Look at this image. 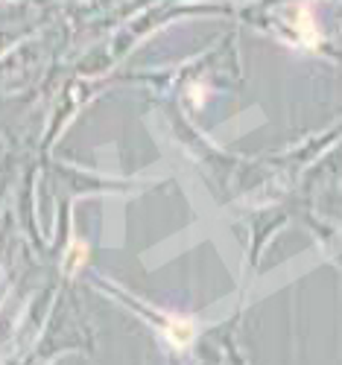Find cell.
<instances>
[{"instance_id": "6da1fadb", "label": "cell", "mask_w": 342, "mask_h": 365, "mask_svg": "<svg viewBox=\"0 0 342 365\" xmlns=\"http://www.w3.org/2000/svg\"><path fill=\"white\" fill-rule=\"evenodd\" d=\"M167 333H170V339H173V345H178V348H184L191 339H193V324H191V319H170L167 322Z\"/></svg>"}]
</instances>
